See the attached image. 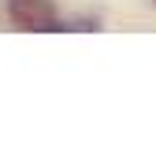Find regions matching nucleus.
Instances as JSON below:
<instances>
[{"label":"nucleus","instance_id":"obj_1","mask_svg":"<svg viewBox=\"0 0 156 160\" xmlns=\"http://www.w3.org/2000/svg\"><path fill=\"white\" fill-rule=\"evenodd\" d=\"M7 11L22 30H67V22L56 19L52 0H7Z\"/></svg>","mask_w":156,"mask_h":160}]
</instances>
